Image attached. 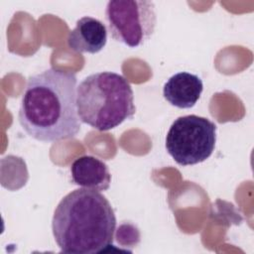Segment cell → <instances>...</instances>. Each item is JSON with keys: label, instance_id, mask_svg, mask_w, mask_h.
<instances>
[{"label": "cell", "instance_id": "6da1fadb", "mask_svg": "<svg viewBox=\"0 0 254 254\" xmlns=\"http://www.w3.org/2000/svg\"><path fill=\"white\" fill-rule=\"evenodd\" d=\"M75 73L49 68L31 75L22 94L18 120L31 138L56 142L77 135Z\"/></svg>", "mask_w": 254, "mask_h": 254}, {"label": "cell", "instance_id": "7a4b0ae2", "mask_svg": "<svg viewBox=\"0 0 254 254\" xmlns=\"http://www.w3.org/2000/svg\"><path fill=\"white\" fill-rule=\"evenodd\" d=\"M116 216L99 191L76 189L64 195L55 209L52 230L61 251L95 254L112 245Z\"/></svg>", "mask_w": 254, "mask_h": 254}, {"label": "cell", "instance_id": "3957f363", "mask_svg": "<svg viewBox=\"0 0 254 254\" xmlns=\"http://www.w3.org/2000/svg\"><path fill=\"white\" fill-rule=\"evenodd\" d=\"M76 108L80 121L99 131L114 129L136 113L129 81L113 71L84 77L76 87Z\"/></svg>", "mask_w": 254, "mask_h": 254}, {"label": "cell", "instance_id": "277c9868", "mask_svg": "<svg viewBox=\"0 0 254 254\" xmlns=\"http://www.w3.org/2000/svg\"><path fill=\"white\" fill-rule=\"evenodd\" d=\"M216 143V125L208 118L186 115L177 118L166 136V150L181 166H190L208 159Z\"/></svg>", "mask_w": 254, "mask_h": 254}, {"label": "cell", "instance_id": "5b68a950", "mask_svg": "<svg viewBox=\"0 0 254 254\" xmlns=\"http://www.w3.org/2000/svg\"><path fill=\"white\" fill-rule=\"evenodd\" d=\"M110 37L129 48L145 44L154 34L157 16L152 1L112 0L105 9Z\"/></svg>", "mask_w": 254, "mask_h": 254}, {"label": "cell", "instance_id": "8992f818", "mask_svg": "<svg viewBox=\"0 0 254 254\" xmlns=\"http://www.w3.org/2000/svg\"><path fill=\"white\" fill-rule=\"evenodd\" d=\"M66 41L68 48L73 52L96 54L107 43V29L100 20L84 16L76 21Z\"/></svg>", "mask_w": 254, "mask_h": 254}, {"label": "cell", "instance_id": "52a82bcc", "mask_svg": "<svg viewBox=\"0 0 254 254\" xmlns=\"http://www.w3.org/2000/svg\"><path fill=\"white\" fill-rule=\"evenodd\" d=\"M202 90L203 83L198 75L181 71L167 80L163 87V95L171 105L186 109L195 105Z\"/></svg>", "mask_w": 254, "mask_h": 254}, {"label": "cell", "instance_id": "ba28073f", "mask_svg": "<svg viewBox=\"0 0 254 254\" xmlns=\"http://www.w3.org/2000/svg\"><path fill=\"white\" fill-rule=\"evenodd\" d=\"M71 181L74 185L97 191L107 190L111 175L107 165L100 159L85 155L76 158L70 166Z\"/></svg>", "mask_w": 254, "mask_h": 254}]
</instances>
